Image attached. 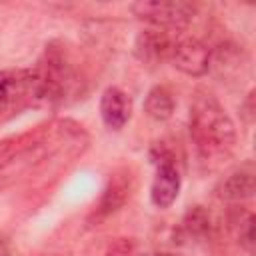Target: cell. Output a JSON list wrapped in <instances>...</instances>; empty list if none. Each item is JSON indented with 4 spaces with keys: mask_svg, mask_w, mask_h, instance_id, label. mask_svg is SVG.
I'll list each match as a JSON object with an SVG mask.
<instances>
[{
    "mask_svg": "<svg viewBox=\"0 0 256 256\" xmlns=\"http://www.w3.org/2000/svg\"><path fill=\"white\" fill-rule=\"evenodd\" d=\"M252 100H254V92L248 94V98H246V102H244V106H242V110H246V112H244V118H246L248 122H252V114H254V112H252V110H254V108H252Z\"/></svg>",
    "mask_w": 256,
    "mask_h": 256,
    "instance_id": "cell-15",
    "label": "cell"
},
{
    "mask_svg": "<svg viewBox=\"0 0 256 256\" xmlns=\"http://www.w3.org/2000/svg\"><path fill=\"white\" fill-rule=\"evenodd\" d=\"M152 256H180V254H174V252H156Z\"/></svg>",
    "mask_w": 256,
    "mask_h": 256,
    "instance_id": "cell-17",
    "label": "cell"
},
{
    "mask_svg": "<svg viewBox=\"0 0 256 256\" xmlns=\"http://www.w3.org/2000/svg\"><path fill=\"white\" fill-rule=\"evenodd\" d=\"M136 18L148 22L152 28L158 30H182L186 28L194 14L196 4L184 0H154V2H134L130 6Z\"/></svg>",
    "mask_w": 256,
    "mask_h": 256,
    "instance_id": "cell-3",
    "label": "cell"
},
{
    "mask_svg": "<svg viewBox=\"0 0 256 256\" xmlns=\"http://www.w3.org/2000/svg\"><path fill=\"white\" fill-rule=\"evenodd\" d=\"M100 116L110 130H122L132 116V98L116 86L106 88L100 98Z\"/></svg>",
    "mask_w": 256,
    "mask_h": 256,
    "instance_id": "cell-8",
    "label": "cell"
},
{
    "mask_svg": "<svg viewBox=\"0 0 256 256\" xmlns=\"http://www.w3.org/2000/svg\"><path fill=\"white\" fill-rule=\"evenodd\" d=\"M226 220H228V230L234 234L236 242L248 254H254V214L246 208L232 206Z\"/></svg>",
    "mask_w": 256,
    "mask_h": 256,
    "instance_id": "cell-11",
    "label": "cell"
},
{
    "mask_svg": "<svg viewBox=\"0 0 256 256\" xmlns=\"http://www.w3.org/2000/svg\"><path fill=\"white\" fill-rule=\"evenodd\" d=\"M190 140L198 162L206 170L220 168L236 148V126L220 100L200 90L190 104Z\"/></svg>",
    "mask_w": 256,
    "mask_h": 256,
    "instance_id": "cell-1",
    "label": "cell"
},
{
    "mask_svg": "<svg viewBox=\"0 0 256 256\" xmlns=\"http://www.w3.org/2000/svg\"><path fill=\"white\" fill-rule=\"evenodd\" d=\"M0 256H10V242L2 232H0Z\"/></svg>",
    "mask_w": 256,
    "mask_h": 256,
    "instance_id": "cell-16",
    "label": "cell"
},
{
    "mask_svg": "<svg viewBox=\"0 0 256 256\" xmlns=\"http://www.w3.org/2000/svg\"><path fill=\"white\" fill-rule=\"evenodd\" d=\"M212 216L204 206H192L180 222V234L186 240H206L212 234Z\"/></svg>",
    "mask_w": 256,
    "mask_h": 256,
    "instance_id": "cell-12",
    "label": "cell"
},
{
    "mask_svg": "<svg viewBox=\"0 0 256 256\" xmlns=\"http://www.w3.org/2000/svg\"><path fill=\"white\" fill-rule=\"evenodd\" d=\"M210 52L212 50L202 40L186 36L172 44L170 60L180 72L188 76H204L210 70Z\"/></svg>",
    "mask_w": 256,
    "mask_h": 256,
    "instance_id": "cell-5",
    "label": "cell"
},
{
    "mask_svg": "<svg viewBox=\"0 0 256 256\" xmlns=\"http://www.w3.org/2000/svg\"><path fill=\"white\" fill-rule=\"evenodd\" d=\"M104 256H142V246L136 238H116L108 244Z\"/></svg>",
    "mask_w": 256,
    "mask_h": 256,
    "instance_id": "cell-14",
    "label": "cell"
},
{
    "mask_svg": "<svg viewBox=\"0 0 256 256\" xmlns=\"http://www.w3.org/2000/svg\"><path fill=\"white\" fill-rule=\"evenodd\" d=\"M152 162L156 164V176L150 188V200L156 208H170L180 194V170L172 152H168L164 146H156L152 150Z\"/></svg>",
    "mask_w": 256,
    "mask_h": 256,
    "instance_id": "cell-4",
    "label": "cell"
},
{
    "mask_svg": "<svg viewBox=\"0 0 256 256\" xmlns=\"http://www.w3.org/2000/svg\"><path fill=\"white\" fill-rule=\"evenodd\" d=\"M172 44L174 42L170 40V34L166 30L148 28V30H144V32L138 34L134 52H136V56L142 62H146V64H158V62L170 58Z\"/></svg>",
    "mask_w": 256,
    "mask_h": 256,
    "instance_id": "cell-9",
    "label": "cell"
},
{
    "mask_svg": "<svg viewBox=\"0 0 256 256\" xmlns=\"http://www.w3.org/2000/svg\"><path fill=\"white\" fill-rule=\"evenodd\" d=\"M28 106H46L44 88L36 68L0 70V108L20 110Z\"/></svg>",
    "mask_w": 256,
    "mask_h": 256,
    "instance_id": "cell-2",
    "label": "cell"
},
{
    "mask_svg": "<svg viewBox=\"0 0 256 256\" xmlns=\"http://www.w3.org/2000/svg\"><path fill=\"white\" fill-rule=\"evenodd\" d=\"M244 66H246V56L242 48H238L232 42L222 44L216 52H210V68H214V72L220 78H226V80L236 78Z\"/></svg>",
    "mask_w": 256,
    "mask_h": 256,
    "instance_id": "cell-10",
    "label": "cell"
},
{
    "mask_svg": "<svg viewBox=\"0 0 256 256\" xmlns=\"http://www.w3.org/2000/svg\"><path fill=\"white\" fill-rule=\"evenodd\" d=\"M174 108H176V100H174V94H172L170 88H166V86H154V88L146 94L144 112H146L152 120L164 122V120L172 118Z\"/></svg>",
    "mask_w": 256,
    "mask_h": 256,
    "instance_id": "cell-13",
    "label": "cell"
},
{
    "mask_svg": "<svg viewBox=\"0 0 256 256\" xmlns=\"http://www.w3.org/2000/svg\"><path fill=\"white\" fill-rule=\"evenodd\" d=\"M254 190H256V168L250 160H246L218 182L214 194L222 202L236 204V202L252 198Z\"/></svg>",
    "mask_w": 256,
    "mask_h": 256,
    "instance_id": "cell-6",
    "label": "cell"
},
{
    "mask_svg": "<svg viewBox=\"0 0 256 256\" xmlns=\"http://www.w3.org/2000/svg\"><path fill=\"white\" fill-rule=\"evenodd\" d=\"M130 190H132V176L128 174V170H116L114 174H110L108 184L90 216L92 222H102L108 216L116 214L130 198Z\"/></svg>",
    "mask_w": 256,
    "mask_h": 256,
    "instance_id": "cell-7",
    "label": "cell"
}]
</instances>
